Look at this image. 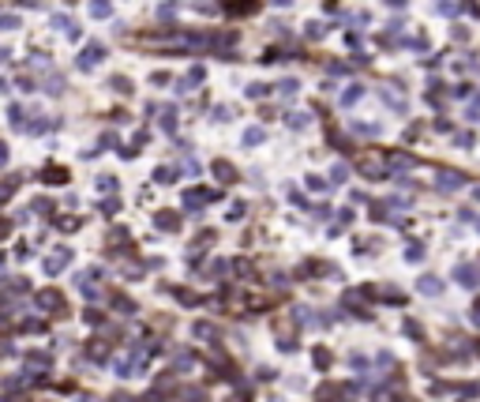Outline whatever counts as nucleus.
Instances as JSON below:
<instances>
[{
  "label": "nucleus",
  "instance_id": "4468645a",
  "mask_svg": "<svg viewBox=\"0 0 480 402\" xmlns=\"http://www.w3.org/2000/svg\"><path fill=\"white\" fill-rule=\"evenodd\" d=\"M98 188H101V192H113V188H117V180H113V177H101Z\"/></svg>",
  "mask_w": 480,
  "mask_h": 402
},
{
  "label": "nucleus",
  "instance_id": "6ab92c4d",
  "mask_svg": "<svg viewBox=\"0 0 480 402\" xmlns=\"http://www.w3.org/2000/svg\"><path fill=\"white\" fill-rule=\"evenodd\" d=\"M4 233H8V222H0V237H4Z\"/></svg>",
  "mask_w": 480,
  "mask_h": 402
},
{
  "label": "nucleus",
  "instance_id": "9b49d317",
  "mask_svg": "<svg viewBox=\"0 0 480 402\" xmlns=\"http://www.w3.org/2000/svg\"><path fill=\"white\" fill-rule=\"evenodd\" d=\"M11 26H19L15 15H0V30H11Z\"/></svg>",
  "mask_w": 480,
  "mask_h": 402
},
{
  "label": "nucleus",
  "instance_id": "f3484780",
  "mask_svg": "<svg viewBox=\"0 0 480 402\" xmlns=\"http://www.w3.org/2000/svg\"><path fill=\"white\" fill-rule=\"evenodd\" d=\"M0 165H8V147L0 143Z\"/></svg>",
  "mask_w": 480,
  "mask_h": 402
},
{
  "label": "nucleus",
  "instance_id": "f03ea898",
  "mask_svg": "<svg viewBox=\"0 0 480 402\" xmlns=\"http://www.w3.org/2000/svg\"><path fill=\"white\" fill-rule=\"evenodd\" d=\"M439 188H443V192L462 188V173H439Z\"/></svg>",
  "mask_w": 480,
  "mask_h": 402
},
{
  "label": "nucleus",
  "instance_id": "1a4fd4ad",
  "mask_svg": "<svg viewBox=\"0 0 480 402\" xmlns=\"http://www.w3.org/2000/svg\"><path fill=\"white\" fill-rule=\"evenodd\" d=\"M57 305H60L57 293H42V308H57Z\"/></svg>",
  "mask_w": 480,
  "mask_h": 402
},
{
  "label": "nucleus",
  "instance_id": "7ed1b4c3",
  "mask_svg": "<svg viewBox=\"0 0 480 402\" xmlns=\"http://www.w3.org/2000/svg\"><path fill=\"white\" fill-rule=\"evenodd\" d=\"M356 98H364V86H349L345 94H342V105H353Z\"/></svg>",
  "mask_w": 480,
  "mask_h": 402
},
{
  "label": "nucleus",
  "instance_id": "0eeeda50",
  "mask_svg": "<svg viewBox=\"0 0 480 402\" xmlns=\"http://www.w3.org/2000/svg\"><path fill=\"white\" fill-rule=\"evenodd\" d=\"M244 143H263V128H248L244 132Z\"/></svg>",
  "mask_w": 480,
  "mask_h": 402
},
{
  "label": "nucleus",
  "instance_id": "2eb2a0df",
  "mask_svg": "<svg viewBox=\"0 0 480 402\" xmlns=\"http://www.w3.org/2000/svg\"><path fill=\"white\" fill-rule=\"evenodd\" d=\"M439 11H443V15H447V19H454V15H458V11H462V8H458V4H443V8H439Z\"/></svg>",
  "mask_w": 480,
  "mask_h": 402
},
{
  "label": "nucleus",
  "instance_id": "ddd939ff",
  "mask_svg": "<svg viewBox=\"0 0 480 402\" xmlns=\"http://www.w3.org/2000/svg\"><path fill=\"white\" fill-rule=\"evenodd\" d=\"M8 117H11V124H15V128H23V109H15V105H11Z\"/></svg>",
  "mask_w": 480,
  "mask_h": 402
},
{
  "label": "nucleus",
  "instance_id": "a211bd4d",
  "mask_svg": "<svg viewBox=\"0 0 480 402\" xmlns=\"http://www.w3.org/2000/svg\"><path fill=\"white\" fill-rule=\"evenodd\" d=\"M270 4H278V8H289V4H293V0H270Z\"/></svg>",
  "mask_w": 480,
  "mask_h": 402
},
{
  "label": "nucleus",
  "instance_id": "aec40b11",
  "mask_svg": "<svg viewBox=\"0 0 480 402\" xmlns=\"http://www.w3.org/2000/svg\"><path fill=\"white\" fill-rule=\"evenodd\" d=\"M0 331H4V320H0Z\"/></svg>",
  "mask_w": 480,
  "mask_h": 402
},
{
  "label": "nucleus",
  "instance_id": "423d86ee",
  "mask_svg": "<svg viewBox=\"0 0 480 402\" xmlns=\"http://www.w3.org/2000/svg\"><path fill=\"white\" fill-rule=\"evenodd\" d=\"M42 177H49V180H64V177H68V173H64V169H60V165H49V169H45V173H42Z\"/></svg>",
  "mask_w": 480,
  "mask_h": 402
},
{
  "label": "nucleus",
  "instance_id": "dca6fc26",
  "mask_svg": "<svg viewBox=\"0 0 480 402\" xmlns=\"http://www.w3.org/2000/svg\"><path fill=\"white\" fill-rule=\"evenodd\" d=\"M308 38H323V23H308Z\"/></svg>",
  "mask_w": 480,
  "mask_h": 402
},
{
  "label": "nucleus",
  "instance_id": "6e6552de",
  "mask_svg": "<svg viewBox=\"0 0 480 402\" xmlns=\"http://www.w3.org/2000/svg\"><path fill=\"white\" fill-rule=\"evenodd\" d=\"M327 72H330V76H345V64H342V60H330V64H327Z\"/></svg>",
  "mask_w": 480,
  "mask_h": 402
},
{
  "label": "nucleus",
  "instance_id": "9d476101",
  "mask_svg": "<svg viewBox=\"0 0 480 402\" xmlns=\"http://www.w3.org/2000/svg\"><path fill=\"white\" fill-rule=\"evenodd\" d=\"M263 94H267V86H263V83H252V86H248V98H263Z\"/></svg>",
  "mask_w": 480,
  "mask_h": 402
},
{
  "label": "nucleus",
  "instance_id": "39448f33",
  "mask_svg": "<svg viewBox=\"0 0 480 402\" xmlns=\"http://www.w3.org/2000/svg\"><path fill=\"white\" fill-rule=\"evenodd\" d=\"M353 132H356V136H375L379 128H375V124H368V120H364V124L356 120V124H353Z\"/></svg>",
  "mask_w": 480,
  "mask_h": 402
},
{
  "label": "nucleus",
  "instance_id": "20e7f679",
  "mask_svg": "<svg viewBox=\"0 0 480 402\" xmlns=\"http://www.w3.org/2000/svg\"><path fill=\"white\" fill-rule=\"evenodd\" d=\"M289 128H308V113H289Z\"/></svg>",
  "mask_w": 480,
  "mask_h": 402
},
{
  "label": "nucleus",
  "instance_id": "f8f14e48",
  "mask_svg": "<svg viewBox=\"0 0 480 402\" xmlns=\"http://www.w3.org/2000/svg\"><path fill=\"white\" fill-rule=\"evenodd\" d=\"M420 290H424V293H439V282H435V278H424Z\"/></svg>",
  "mask_w": 480,
  "mask_h": 402
},
{
  "label": "nucleus",
  "instance_id": "f257e3e1",
  "mask_svg": "<svg viewBox=\"0 0 480 402\" xmlns=\"http://www.w3.org/2000/svg\"><path fill=\"white\" fill-rule=\"evenodd\" d=\"M101 57H105V45H90V49L79 53V68L90 72V68H94V60H101Z\"/></svg>",
  "mask_w": 480,
  "mask_h": 402
}]
</instances>
